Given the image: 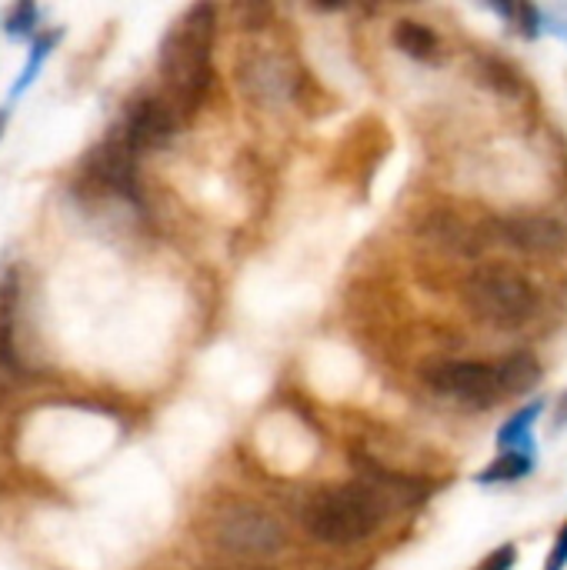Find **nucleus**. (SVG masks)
<instances>
[{"instance_id":"412c9836","label":"nucleus","mask_w":567,"mask_h":570,"mask_svg":"<svg viewBox=\"0 0 567 570\" xmlns=\"http://www.w3.org/2000/svg\"><path fill=\"white\" fill-rule=\"evenodd\" d=\"M3 120H7V110H3V114H0V130H3Z\"/></svg>"},{"instance_id":"6e6552de","label":"nucleus","mask_w":567,"mask_h":570,"mask_svg":"<svg viewBox=\"0 0 567 570\" xmlns=\"http://www.w3.org/2000/svg\"><path fill=\"white\" fill-rule=\"evenodd\" d=\"M495 237L498 244L518 250V254H531V257H548L567 247V227L561 220H555L551 214H538V210H518V214H505L495 220Z\"/></svg>"},{"instance_id":"f257e3e1","label":"nucleus","mask_w":567,"mask_h":570,"mask_svg":"<svg viewBox=\"0 0 567 570\" xmlns=\"http://www.w3.org/2000/svg\"><path fill=\"white\" fill-rule=\"evenodd\" d=\"M214 33H217V10L211 3H197L184 10V17L174 20V27L160 40L157 70L164 77L167 100L180 114L194 110L211 87Z\"/></svg>"},{"instance_id":"423d86ee","label":"nucleus","mask_w":567,"mask_h":570,"mask_svg":"<svg viewBox=\"0 0 567 570\" xmlns=\"http://www.w3.org/2000/svg\"><path fill=\"white\" fill-rule=\"evenodd\" d=\"M237 87L254 107L277 110L294 97L297 77H294V67L281 53L264 50V47H251L237 60Z\"/></svg>"},{"instance_id":"1a4fd4ad","label":"nucleus","mask_w":567,"mask_h":570,"mask_svg":"<svg viewBox=\"0 0 567 570\" xmlns=\"http://www.w3.org/2000/svg\"><path fill=\"white\" fill-rule=\"evenodd\" d=\"M421 234L428 237V244L451 257H481L488 247L498 244L495 220H468L454 210H431L421 220Z\"/></svg>"},{"instance_id":"ddd939ff","label":"nucleus","mask_w":567,"mask_h":570,"mask_svg":"<svg viewBox=\"0 0 567 570\" xmlns=\"http://www.w3.org/2000/svg\"><path fill=\"white\" fill-rule=\"evenodd\" d=\"M394 47L418 63H438L441 60V37L421 20H398L394 23Z\"/></svg>"},{"instance_id":"2eb2a0df","label":"nucleus","mask_w":567,"mask_h":570,"mask_svg":"<svg viewBox=\"0 0 567 570\" xmlns=\"http://www.w3.org/2000/svg\"><path fill=\"white\" fill-rule=\"evenodd\" d=\"M531 471H535V458H528V454H498L485 471L475 474V481H478L481 488L515 484V481H525Z\"/></svg>"},{"instance_id":"f3484780","label":"nucleus","mask_w":567,"mask_h":570,"mask_svg":"<svg viewBox=\"0 0 567 570\" xmlns=\"http://www.w3.org/2000/svg\"><path fill=\"white\" fill-rule=\"evenodd\" d=\"M481 70H485V80H488L491 87H498L501 94H508V97H518V94H521L518 73H515L511 67H505L501 60L488 57V60H481Z\"/></svg>"},{"instance_id":"4468645a","label":"nucleus","mask_w":567,"mask_h":570,"mask_svg":"<svg viewBox=\"0 0 567 570\" xmlns=\"http://www.w3.org/2000/svg\"><path fill=\"white\" fill-rule=\"evenodd\" d=\"M495 367H498V377H501V391L511 394V397L528 394L541 381V364L528 351H515V354L501 357Z\"/></svg>"},{"instance_id":"a211bd4d","label":"nucleus","mask_w":567,"mask_h":570,"mask_svg":"<svg viewBox=\"0 0 567 570\" xmlns=\"http://www.w3.org/2000/svg\"><path fill=\"white\" fill-rule=\"evenodd\" d=\"M37 23H40V10L33 3H17L7 17V33L10 37H30Z\"/></svg>"},{"instance_id":"aec40b11","label":"nucleus","mask_w":567,"mask_h":570,"mask_svg":"<svg viewBox=\"0 0 567 570\" xmlns=\"http://www.w3.org/2000/svg\"><path fill=\"white\" fill-rule=\"evenodd\" d=\"M545 570H567V521L561 524V531L555 534V544H551V554H548Z\"/></svg>"},{"instance_id":"20e7f679","label":"nucleus","mask_w":567,"mask_h":570,"mask_svg":"<svg viewBox=\"0 0 567 570\" xmlns=\"http://www.w3.org/2000/svg\"><path fill=\"white\" fill-rule=\"evenodd\" d=\"M211 541L237 561H271L287 548V531L257 504H231L214 518Z\"/></svg>"},{"instance_id":"dca6fc26","label":"nucleus","mask_w":567,"mask_h":570,"mask_svg":"<svg viewBox=\"0 0 567 570\" xmlns=\"http://www.w3.org/2000/svg\"><path fill=\"white\" fill-rule=\"evenodd\" d=\"M57 40H60V30H47L43 37H37V40H33L30 57H27V63H23L20 77H17V80H13V87H10V100H13V97H20V94L33 83V77L40 73V67H43V60L50 57V50L57 47Z\"/></svg>"},{"instance_id":"f8f14e48","label":"nucleus","mask_w":567,"mask_h":570,"mask_svg":"<svg viewBox=\"0 0 567 570\" xmlns=\"http://www.w3.org/2000/svg\"><path fill=\"white\" fill-rule=\"evenodd\" d=\"M545 414V401H531V404H525L521 411H515L505 424H501V431H498V448H501V454H528V458H535V438H531V428H535V421Z\"/></svg>"},{"instance_id":"0eeeda50","label":"nucleus","mask_w":567,"mask_h":570,"mask_svg":"<svg viewBox=\"0 0 567 570\" xmlns=\"http://www.w3.org/2000/svg\"><path fill=\"white\" fill-rule=\"evenodd\" d=\"M177 124H180V110L167 97L144 94V97L127 104L124 120H120V127L114 134H120L124 144L134 154H140V150L167 147L174 140V134H177Z\"/></svg>"},{"instance_id":"f03ea898","label":"nucleus","mask_w":567,"mask_h":570,"mask_svg":"<svg viewBox=\"0 0 567 570\" xmlns=\"http://www.w3.org/2000/svg\"><path fill=\"white\" fill-rule=\"evenodd\" d=\"M391 514L361 484H341L314 494L304 508V531L311 541L328 548H351L368 541Z\"/></svg>"},{"instance_id":"7ed1b4c3","label":"nucleus","mask_w":567,"mask_h":570,"mask_svg":"<svg viewBox=\"0 0 567 570\" xmlns=\"http://www.w3.org/2000/svg\"><path fill=\"white\" fill-rule=\"evenodd\" d=\"M461 301L481 324L501 331L525 327L538 311L535 284L521 271H511L508 264L475 267L461 284Z\"/></svg>"},{"instance_id":"39448f33","label":"nucleus","mask_w":567,"mask_h":570,"mask_svg":"<svg viewBox=\"0 0 567 570\" xmlns=\"http://www.w3.org/2000/svg\"><path fill=\"white\" fill-rule=\"evenodd\" d=\"M421 377L431 391L475 407H491L498 397H505L498 367L485 361H431L424 364Z\"/></svg>"},{"instance_id":"9d476101","label":"nucleus","mask_w":567,"mask_h":570,"mask_svg":"<svg viewBox=\"0 0 567 570\" xmlns=\"http://www.w3.org/2000/svg\"><path fill=\"white\" fill-rule=\"evenodd\" d=\"M87 177L117 197H137V154L124 144L120 134H110L90 157Z\"/></svg>"},{"instance_id":"9b49d317","label":"nucleus","mask_w":567,"mask_h":570,"mask_svg":"<svg viewBox=\"0 0 567 570\" xmlns=\"http://www.w3.org/2000/svg\"><path fill=\"white\" fill-rule=\"evenodd\" d=\"M378 501L388 514H398V511H408L414 504L424 501V488L404 474H394L374 461H361V478H358Z\"/></svg>"},{"instance_id":"6ab92c4d","label":"nucleus","mask_w":567,"mask_h":570,"mask_svg":"<svg viewBox=\"0 0 567 570\" xmlns=\"http://www.w3.org/2000/svg\"><path fill=\"white\" fill-rule=\"evenodd\" d=\"M515 564H518V548L515 544H501V548H495L485 558V568L481 570H511Z\"/></svg>"}]
</instances>
